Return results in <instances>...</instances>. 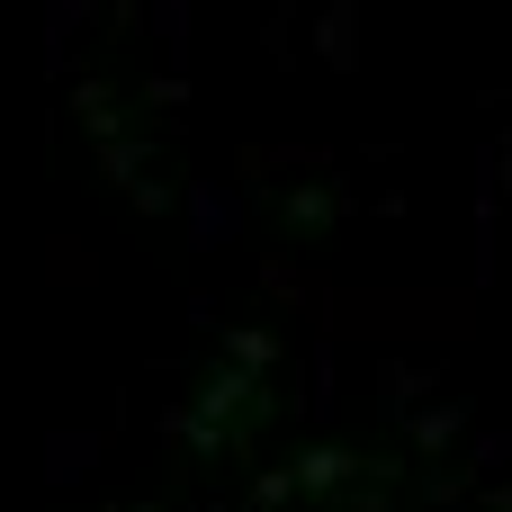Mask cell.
<instances>
[{
	"label": "cell",
	"mask_w": 512,
	"mask_h": 512,
	"mask_svg": "<svg viewBox=\"0 0 512 512\" xmlns=\"http://www.w3.org/2000/svg\"><path fill=\"white\" fill-rule=\"evenodd\" d=\"M225 351H234V369H252V378L270 369V342H261V333H225Z\"/></svg>",
	"instance_id": "obj_1"
},
{
	"label": "cell",
	"mask_w": 512,
	"mask_h": 512,
	"mask_svg": "<svg viewBox=\"0 0 512 512\" xmlns=\"http://www.w3.org/2000/svg\"><path fill=\"white\" fill-rule=\"evenodd\" d=\"M297 477H306V486H333V477H351V459H342V450H315Z\"/></svg>",
	"instance_id": "obj_2"
}]
</instances>
